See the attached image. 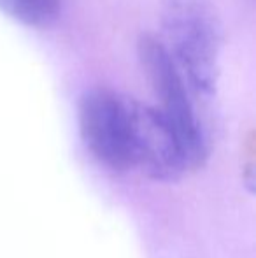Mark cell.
<instances>
[{
  "instance_id": "cell-1",
  "label": "cell",
  "mask_w": 256,
  "mask_h": 258,
  "mask_svg": "<svg viewBox=\"0 0 256 258\" xmlns=\"http://www.w3.org/2000/svg\"><path fill=\"white\" fill-rule=\"evenodd\" d=\"M163 44L197 97H212L221 74L223 23L212 0H160Z\"/></svg>"
},
{
  "instance_id": "cell-3",
  "label": "cell",
  "mask_w": 256,
  "mask_h": 258,
  "mask_svg": "<svg viewBox=\"0 0 256 258\" xmlns=\"http://www.w3.org/2000/svg\"><path fill=\"white\" fill-rule=\"evenodd\" d=\"M128 100L127 95L99 86L86 90L77 104L82 144L97 162L116 172L132 169Z\"/></svg>"
},
{
  "instance_id": "cell-2",
  "label": "cell",
  "mask_w": 256,
  "mask_h": 258,
  "mask_svg": "<svg viewBox=\"0 0 256 258\" xmlns=\"http://www.w3.org/2000/svg\"><path fill=\"white\" fill-rule=\"evenodd\" d=\"M137 56L156 105L172 126L183 150L188 172L197 170L207 162L209 143L204 125L195 107L197 93L186 81L163 41L156 35L142 34L137 41Z\"/></svg>"
},
{
  "instance_id": "cell-5",
  "label": "cell",
  "mask_w": 256,
  "mask_h": 258,
  "mask_svg": "<svg viewBox=\"0 0 256 258\" xmlns=\"http://www.w3.org/2000/svg\"><path fill=\"white\" fill-rule=\"evenodd\" d=\"M0 11L30 28H46L60 16L62 0H0Z\"/></svg>"
},
{
  "instance_id": "cell-4",
  "label": "cell",
  "mask_w": 256,
  "mask_h": 258,
  "mask_svg": "<svg viewBox=\"0 0 256 258\" xmlns=\"http://www.w3.org/2000/svg\"><path fill=\"white\" fill-rule=\"evenodd\" d=\"M128 109L132 169L156 181H172L188 172L178 137L161 112L132 97Z\"/></svg>"
}]
</instances>
